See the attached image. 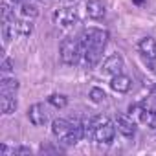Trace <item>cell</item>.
Listing matches in <instances>:
<instances>
[{
  "instance_id": "cell-19",
  "label": "cell",
  "mask_w": 156,
  "mask_h": 156,
  "mask_svg": "<svg viewBox=\"0 0 156 156\" xmlns=\"http://www.w3.org/2000/svg\"><path fill=\"white\" fill-rule=\"evenodd\" d=\"M39 151H41L42 154H46V152H61V149H59V147H50V145H46V147L42 145Z\"/></svg>"
},
{
  "instance_id": "cell-24",
  "label": "cell",
  "mask_w": 156,
  "mask_h": 156,
  "mask_svg": "<svg viewBox=\"0 0 156 156\" xmlns=\"http://www.w3.org/2000/svg\"><path fill=\"white\" fill-rule=\"evenodd\" d=\"M132 2H134V4H138V6H140V4H143V2H145V0H132Z\"/></svg>"
},
{
  "instance_id": "cell-20",
  "label": "cell",
  "mask_w": 156,
  "mask_h": 156,
  "mask_svg": "<svg viewBox=\"0 0 156 156\" xmlns=\"http://www.w3.org/2000/svg\"><path fill=\"white\" fill-rule=\"evenodd\" d=\"M15 154H31L30 147H15Z\"/></svg>"
},
{
  "instance_id": "cell-16",
  "label": "cell",
  "mask_w": 156,
  "mask_h": 156,
  "mask_svg": "<svg viewBox=\"0 0 156 156\" xmlns=\"http://www.w3.org/2000/svg\"><path fill=\"white\" fill-rule=\"evenodd\" d=\"M48 103H50L51 107H55V108H64V107L68 105V98L62 96V94H51V96L48 98Z\"/></svg>"
},
{
  "instance_id": "cell-5",
  "label": "cell",
  "mask_w": 156,
  "mask_h": 156,
  "mask_svg": "<svg viewBox=\"0 0 156 156\" xmlns=\"http://www.w3.org/2000/svg\"><path fill=\"white\" fill-rule=\"evenodd\" d=\"M123 66H125L123 57H121L119 53H112V55H108V57L103 61L101 72H103L105 75L114 77V75H118V73H121V72H123Z\"/></svg>"
},
{
  "instance_id": "cell-21",
  "label": "cell",
  "mask_w": 156,
  "mask_h": 156,
  "mask_svg": "<svg viewBox=\"0 0 156 156\" xmlns=\"http://www.w3.org/2000/svg\"><path fill=\"white\" fill-rule=\"evenodd\" d=\"M149 129H151V132L156 136V112H154V116H152V119L149 121Z\"/></svg>"
},
{
  "instance_id": "cell-11",
  "label": "cell",
  "mask_w": 156,
  "mask_h": 156,
  "mask_svg": "<svg viewBox=\"0 0 156 156\" xmlns=\"http://www.w3.org/2000/svg\"><path fill=\"white\" fill-rule=\"evenodd\" d=\"M116 127L125 138H132L136 134V123L127 116H118L116 118Z\"/></svg>"
},
{
  "instance_id": "cell-17",
  "label": "cell",
  "mask_w": 156,
  "mask_h": 156,
  "mask_svg": "<svg viewBox=\"0 0 156 156\" xmlns=\"http://www.w3.org/2000/svg\"><path fill=\"white\" fill-rule=\"evenodd\" d=\"M88 98L92 99V103H103L105 101V92L101 90V88H98V87H94L92 90H90V94H88Z\"/></svg>"
},
{
  "instance_id": "cell-9",
  "label": "cell",
  "mask_w": 156,
  "mask_h": 156,
  "mask_svg": "<svg viewBox=\"0 0 156 156\" xmlns=\"http://www.w3.org/2000/svg\"><path fill=\"white\" fill-rule=\"evenodd\" d=\"M138 50L140 53L151 61V59H156V39L154 37H143L140 42H138Z\"/></svg>"
},
{
  "instance_id": "cell-13",
  "label": "cell",
  "mask_w": 156,
  "mask_h": 156,
  "mask_svg": "<svg viewBox=\"0 0 156 156\" xmlns=\"http://www.w3.org/2000/svg\"><path fill=\"white\" fill-rule=\"evenodd\" d=\"M19 90V81L15 77H2L0 81V94H15Z\"/></svg>"
},
{
  "instance_id": "cell-23",
  "label": "cell",
  "mask_w": 156,
  "mask_h": 156,
  "mask_svg": "<svg viewBox=\"0 0 156 156\" xmlns=\"http://www.w3.org/2000/svg\"><path fill=\"white\" fill-rule=\"evenodd\" d=\"M151 99H152V101L156 103V83H154V87L151 88Z\"/></svg>"
},
{
  "instance_id": "cell-15",
  "label": "cell",
  "mask_w": 156,
  "mask_h": 156,
  "mask_svg": "<svg viewBox=\"0 0 156 156\" xmlns=\"http://www.w3.org/2000/svg\"><path fill=\"white\" fill-rule=\"evenodd\" d=\"M15 30H17V33H19V35H22V37L31 35V33H33V24H31V19H22V20H17Z\"/></svg>"
},
{
  "instance_id": "cell-14",
  "label": "cell",
  "mask_w": 156,
  "mask_h": 156,
  "mask_svg": "<svg viewBox=\"0 0 156 156\" xmlns=\"http://www.w3.org/2000/svg\"><path fill=\"white\" fill-rule=\"evenodd\" d=\"M20 15L24 19H35L39 15V9H37V6L31 2V0H24V2L20 4Z\"/></svg>"
},
{
  "instance_id": "cell-8",
  "label": "cell",
  "mask_w": 156,
  "mask_h": 156,
  "mask_svg": "<svg viewBox=\"0 0 156 156\" xmlns=\"http://www.w3.org/2000/svg\"><path fill=\"white\" fill-rule=\"evenodd\" d=\"M130 87H132V79L125 73H118L110 79V88L118 94H127L130 90Z\"/></svg>"
},
{
  "instance_id": "cell-2",
  "label": "cell",
  "mask_w": 156,
  "mask_h": 156,
  "mask_svg": "<svg viewBox=\"0 0 156 156\" xmlns=\"http://www.w3.org/2000/svg\"><path fill=\"white\" fill-rule=\"evenodd\" d=\"M116 134V123L110 121L107 116H96L92 118V140H96L101 145L112 143Z\"/></svg>"
},
{
  "instance_id": "cell-25",
  "label": "cell",
  "mask_w": 156,
  "mask_h": 156,
  "mask_svg": "<svg viewBox=\"0 0 156 156\" xmlns=\"http://www.w3.org/2000/svg\"><path fill=\"white\" fill-rule=\"evenodd\" d=\"M11 2H15V4H22L24 0H11Z\"/></svg>"
},
{
  "instance_id": "cell-7",
  "label": "cell",
  "mask_w": 156,
  "mask_h": 156,
  "mask_svg": "<svg viewBox=\"0 0 156 156\" xmlns=\"http://www.w3.org/2000/svg\"><path fill=\"white\" fill-rule=\"evenodd\" d=\"M28 119H30L35 127L44 125V123L48 121V110H46V107H44L42 103H35V105H31L30 110H28Z\"/></svg>"
},
{
  "instance_id": "cell-12",
  "label": "cell",
  "mask_w": 156,
  "mask_h": 156,
  "mask_svg": "<svg viewBox=\"0 0 156 156\" xmlns=\"http://www.w3.org/2000/svg\"><path fill=\"white\" fill-rule=\"evenodd\" d=\"M0 110L2 114L9 116L17 110V98L15 94H0Z\"/></svg>"
},
{
  "instance_id": "cell-3",
  "label": "cell",
  "mask_w": 156,
  "mask_h": 156,
  "mask_svg": "<svg viewBox=\"0 0 156 156\" xmlns=\"http://www.w3.org/2000/svg\"><path fill=\"white\" fill-rule=\"evenodd\" d=\"M59 57L64 64H75L79 62V59L83 57V48H81V42L79 39H64L59 46Z\"/></svg>"
},
{
  "instance_id": "cell-6",
  "label": "cell",
  "mask_w": 156,
  "mask_h": 156,
  "mask_svg": "<svg viewBox=\"0 0 156 156\" xmlns=\"http://www.w3.org/2000/svg\"><path fill=\"white\" fill-rule=\"evenodd\" d=\"M53 22L61 28L72 26L73 22H77V11L72 9V8H61L53 13Z\"/></svg>"
},
{
  "instance_id": "cell-10",
  "label": "cell",
  "mask_w": 156,
  "mask_h": 156,
  "mask_svg": "<svg viewBox=\"0 0 156 156\" xmlns=\"http://www.w3.org/2000/svg\"><path fill=\"white\" fill-rule=\"evenodd\" d=\"M107 13V4L103 0H88L87 2V15L94 20H99L103 19Z\"/></svg>"
},
{
  "instance_id": "cell-1",
  "label": "cell",
  "mask_w": 156,
  "mask_h": 156,
  "mask_svg": "<svg viewBox=\"0 0 156 156\" xmlns=\"http://www.w3.org/2000/svg\"><path fill=\"white\" fill-rule=\"evenodd\" d=\"M79 42L83 48V57H85V64L88 68L96 66L107 48L108 42V33L105 30L99 28H88L79 35Z\"/></svg>"
},
{
  "instance_id": "cell-22",
  "label": "cell",
  "mask_w": 156,
  "mask_h": 156,
  "mask_svg": "<svg viewBox=\"0 0 156 156\" xmlns=\"http://www.w3.org/2000/svg\"><path fill=\"white\" fill-rule=\"evenodd\" d=\"M147 62H149V68L156 73V59H151V61H147Z\"/></svg>"
},
{
  "instance_id": "cell-4",
  "label": "cell",
  "mask_w": 156,
  "mask_h": 156,
  "mask_svg": "<svg viewBox=\"0 0 156 156\" xmlns=\"http://www.w3.org/2000/svg\"><path fill=\"white\" fill-rule=\"evenodd\" d=\"M72 129H73V121H72V119L59 118V119H53V123H51V132H53V136H57V138H59L62 143H66V145H68Z\"/></svg>"
},
{
  "instance_id": "cell-18",
  "label": "cell",
  "mask_w": 156,
  "mask_h": 156,
  "mask_svg": "<svg viewBox=\"0 0 156 156\" xmlns=\"http://www.w3.org/2000/svg\"><path fill=\"white\" fill-rule=\"evenodd\" d=\"M13 70V62L8 59V57H4V61H2V73L6 75V73H9Z\"/></svg>"
}]
</instances>
